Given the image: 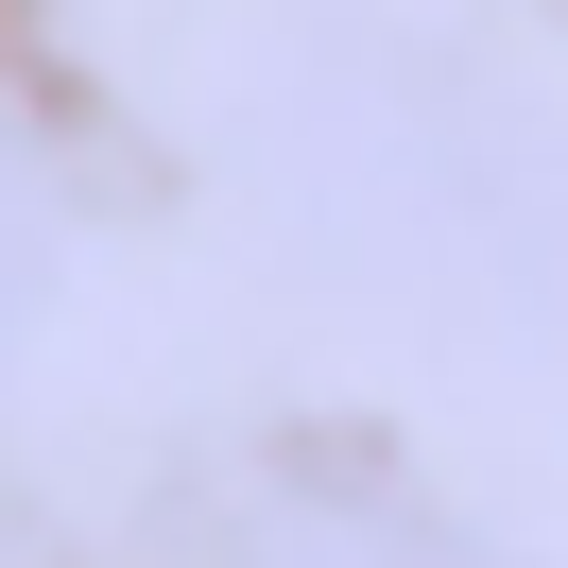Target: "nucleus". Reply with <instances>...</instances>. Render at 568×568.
<instances>
[{"label":"nucleus","mask_w":568,"mask_h":568,"mask_svg":"<svg viewBox=\"0 0 568 568\" xmlns=\"http://www.w3.org/2000/svg\"><path fill=\"white\" fill-rule=\"evenodd\" d=\"M327 276L414 293L465 345H568V139L465 70H327L276 104Z\"/></svg>","instance_id":"obj_1"},{"label":"nucleus","mask_w":568,"mask_h":568,"mask_svg":"<svg viewBox=\"0 0 568 568\" xmlns=\"http://www.w3.org/2000/svg\"><path fill=\"white\" fill-rule=\"evenodd\" d=\"M190 568H534V551L362 430H242L190 483Z\"/></svg>","instance_id":"obj_2"},{"label":"nucleus","mask_w":568,"mask_h":568,"mask_svg":"<svg viewBox=\"0 0 568 568\" xmlns=\"http://www.w3.org/2000/svg\"><path fill=\"white\" fill-rule=\"evenodd\" d=\"M52 293H70V207H52V173H36V139L0 121V362L52 327Z\"/></svg>","instance_id":"obj_3"}]
</instances>
